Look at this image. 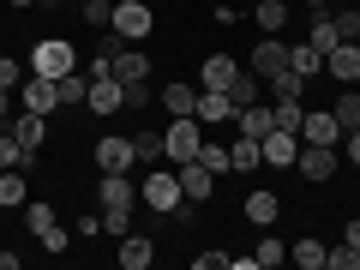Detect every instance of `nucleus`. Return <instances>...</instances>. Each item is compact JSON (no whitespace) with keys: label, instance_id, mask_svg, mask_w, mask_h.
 Returning <instances> with one entry per match:
<instances>
[{"label":"nucleus","instance_id":"nucleus-1","mask_svg":"<svg viewBox=\"0 0 360 270\" xmlns=\"http://www.w3.org/2000/svg\"><path fill=\"white\" fill-rule=\"evenodd\" d=\"M198 144H205V127H198V115H174V120L162 127V156H168L174 168H180V162H193Z\"/></svg>","mask_w":360,"mask_h":270},{"label":"nucleus","instance_id":"nucleus-2","mask_svg":"<svg viewBox=\"0 0 360 270\" xmlns=\"http://www.w3.org/2000/svg\"><path fill=\"white\" fill-rule=\"evenodd\" d=\"M139 198L150 210H162V217H174L180 205H186V193H180V174L174 168H150V174H144V186H139Z\"/></svg>","mask_w":360,"mask_h":270},{"label":"nucleus","instance_id":"nucleus-3","mask_svg":"<svg viewBox=\"0 0 360 270\" xmlns=\"http://www.w3.org/2000/svg\"><path fill=\"white\" fill-rule=\"evenodd\" d=\"M30 72H37V78H66V72H78L72 42H60V37L37 42V49H30Z\"/></svg>","mask_w":360,"mask_h":270},{"label":"nucleus","instance_id":"nucleus-4","mask_svg":"<svg viewBox=\"0 0 360 270\" xmlns=\"http://www.w3.org/2000/svg\"><path fill=\"white\" fill-rule=\"evenodd\" d=\"M108 30H120L127 42H144L156 30V13L144 6V0H115V18H108Z\"/></svg>","mask_w":360,"mask_h":270},{"label":"nucleus","instance_id":"nucleus-5","mask_svg":"<svg viewBox=\"0 0 360 270\" xmlns=\"http://www.w3.org/2000/svg\"><path fill=\"white\" fill-rule=\"evenodd\" d=\"M96 168H103V174H132V162H139V150H132V139H115V132H108V139H96Z\"/></svg>","mask_w":360,"mask_h":270},{"label":"nucleus","instance_id":"nucleus-6","mask_svg":"<svg viewBox=\"0 0 360 270\" xmlns=\"http://www.w3.org/2000/svg\"><path fill=\"white\" fill-rule=\"evenodd\" d=\"M258 156H264L270 168H295V156H300V132H283V127H270L264 139H258Z\"/></svg>","mask_w":360,"mask_h":270},{"label":"nucleus","instance_id":"nucleus-7","mask_svg":"<svg viewBox=\"0 0 360 270\" xmlns=\"http://www.w3.org/2000/svg\"><path fill=\"white\" fill-rule=\"evenodd\" d=\"M336 162H342V156H336L330 144H300V156H295V168L312 180V186H324V180L336 174Z\"/></svg>","mask_w":360,"mask_h":270},{"label":"nucleus","instance_id":"nucleus-8","mask_svg":"<svg viewBox=\"0 0 360 270\" xmlns=\"http://www.w3.org/2000/svg\"><path fill=\"white\" fill-rule=\"evenodd\" d=\"M300 144H342V127H336V115L330 108H307V115H300Z\"/></svg>","mask_w":360,"mask_h":270},{"label":"nucleus","instance_id":"nucleus-9","mask_svg":"<svg viewBox=\"0 0 360 270\" xmlns=\"http://www.w3.org/2000/svg\"><path fill=\"white\" fill-rule=\"evenodd\" d=\"M84 108L90 115H120V108H127V84H120V78H90Z\"/></svg>","mask_w":360,"mask_h":270},{"label":"nucleus","instance_id":"nucleus-10","mask_svg":"<svg viewBox=\"0 0 360 270\" xmlns=\"http://www.w3.org/2000/svg\"><path fill=\"white\" fill-rule=\"evenodd\" d=\"M174 174H180V193H186V205H205V198L217 193V174H210L198 156H193V162H180Z\"/></svg>","mask_w":360,"mask_h":270},{"label":"nucleus","instance_id":"nucleus-11","mask_svg":"<svg viewBox=\"0 0 360 270\" xmlns=\"http://www.w3.org/2000/svg\"><path fill=\"white\" fill-rule=\"evenodd\" d=\"M18 108H30V115H49V108H60V90H54V78H37V72H30L25 84H18Z\"/></svg>","mask_w":360,"mask_h":270},{"label":"nucleus","instance_id":"nucleus-12","mask_svg":"<svg viewBox=\"0 0 360 270\" xmlns=\"http://www.w3.org/2000/svg\"><path fill=\"white\" fill-rule=\"evenodd\" d=\"M246 60H252V72H258V78H276V72L288 66V42H283V37H264L252 54H246Z\"/></svg>","mask_w":360,"mask_h":270},{"label":"nucleus","instance_id":"nucleus-13","mask_svg":"<svg viewBox=\"0 0 360 270\" xmlns=\"http://www.w3.org/2000/svg\"><path fill=\"white\" fill-rule=\"evenodd\" d=\"M324 72H330L336 84H354L360 78V42H336V49L324 54Z\"/></svg>","mask_w":360,"mask_h":270},{"label":"nucleus","instance_id":"nucleus-14","mask_svg":"<svg viewBox=\"0 0 360 270\" xmlns=\"http://www.w3.org/2000/svg\"><path fill=\"white\" fill-rule=\"evenodd\" d=\"M234 72H240V60H229V54H205V60H198V90H229Z\"/></svg>","mask_w":360,"mask_h":270},{"label":"nucleus","instance_id":"nucleus-15","mask_svg":"<svg viewBox=\"0 0 360 270\" xmlns=\"http://www.w3.org/2000/svg\"><path fill=\"white\" fill-rule=\"evenodd\" d=\"M193 115H198V127H222V120H234L240 108L229 103V90H198V108H193Z\"/></svg>","mask_w":360,"mask_h":270},{"label":"nucleus","instance_id":"nucleus-16","mask_svg":"<svg viewBox=\"0 0 360 270\" xmlns=\"http://www.w3.org/2000/svg\"><path fill=\"white\" fill-rule=\"evenodd\" d=\"M115 78L120 84H144V78H150V54H144L139 42H127V49L115 54Z\"/></svg>","mask_w":360,"mask_h":270},{"label":"nucleus","instance_id":"nucleus-17","mask_svg":"<svg viewBox=\"0 0 360 270\" xmlns=\"http://www.w3.org/2000/svg\"><path fill=\"white\" fill-rule=\"evenodd\" d=\"M156 103H162L168 115H193V108H198V84H186V78H168V84L156 90Z\"/></svg>","mask_w":360,"mask_h":270},{"label":"nucleus","instance_id":"nucleus-18","mask_svg":"<svg viewBox=\"0 0 360 270\" xmlns=\"http://www.w3.org/2000/svg\"><path fill=\"white\" fill-rule=\"evenodd\" d=\"M13 139H18V144H25V150H30V156H37V150H42V144H49V115H30V108H25V115H18V120H13Z\"/></svg>","mask_w":360,"mask_h":270},{"label":"nucleus","instance_id":"nucleus-19","mask_svg":"<svg viewBox=\"0 0 360 270\" xmlns=\"http://www.w3.org/2000/svg\"><path fill=\"white\" fill-rule=\"evenodd\" d=\"M96 205H103V210H132V180H127V174H103Z\"/></svg>","mask_w":360,"mask_h":270},{"label":"nucleus","instance_id":"nucleus-20","mask_svg":"<svg viewBox=\"0 0 360 270\" xmlns=\"http://www.w3.org/2000/svg\"><path fill=\"white\" fill-rule=\"evenodd\" d=\"M120 270H144V264H150V258H156V246L150 240H144V234H120Z\"/></svg>","mask_w":360,"mask_h":270},{"label":"nucleus","instance_id":"nucleus-21","mask_svg":"<svg viewBox=\"0 0 360 270\" xmlns=\"http://www.w3.org/2000/svg\"><path fill=\"white\" fill-rule=\"evenodd\" d=\"M288 66H295V72H300V78L312 84V78L324 72V54L312 49V42H288Z\"/></svg>","mask_w":360,"mask_h":270},{"label":"nucleus","instance_id":"nucleus-22","mask_svg":"<svg viewBox=\"0 0 360 270\" xmlns=\"http://www.w3.org/2000/svg\"><path fill=\"white\" fill-rule=\"evenodd\" d=\"M229 162H234V174H252V168H264V156H258V139H246V132H240V139L229 144Z\"/></svg>","mask_w":360,"mask_h":270},{"label":"nucleus","instance_id":"nucleus-23","mask_svg":"<svg viewBox=\"0 0 360 270\" xmlns=\"http://www.w3.org/2000/svg\"><path fill=\"white\" fill-rule=\"evenodd\" d=\"M330 115H336V127H342V132H360V90H354V84L330 103Z\"/></svg>","mask_w":360,"mask_h":270},{"label":"nucleus","instance_id":"nucleus-24","mask_svg":"<svg viewBox=\"0 0 360 270\" xmlns=\"http://www.w3.org/2000/svg\"><path fill=\"white\" fill-rule=\"evenodd\" d=\"M252 18H258V30H264V37H283L288 6H283V0H258V6H252Z\"/></svg>","mask_w":360,"mask_h":270},{"label":"nucleus","instance_id":"nucleus-25","mask_svg":"<svg viewBox=\"0 0 360 270\" xmlns=\"http://www.w3.org/2000/svg\"><path fill=\"white\" fill-rule=\"evenodd\" d=\"M258 84H264V78H258L252 66H240V72H234V84H229V103H234V108L258 103Z\"/></svg>","mask_w":360,"mask_h":270},{"label":"nucleus","instance_id":"nucleus-26","mask_svg":"<svg viewBox=\"0 0 360 270\" xmlns=\"http://www.w3.org/2000/svg\"><path fill=\"white\" fill-rule=\"evenodd\" d=\"M276 210H283V198H276V193H252V198H246V222H258V229H270Z\"/></svg>","mask_w":360,"mask_h":270},{"label":"nucleus","instance_id":"nucleus-27","mask_svg":"<svg viewBox=\"0 0 360 270\" xmlns=\"http://www.w3.org/2000/svg\"><path fill=\"white\" fill-rule=\"evenodd\" d=\"M234 127H240V132H246V139H264V132H270V127H276V120H270V108H258V103H246V108H240V115H234Z\"/></svg>","mask_w":360,"mask_h":270},{"label":"nucleus","instance_id":"nucleus-28","mask_svg":"<svg viewBox=\"0 0 360 270\" xmlns=\"http://www.w3.org/2000/svg\"><path fill=\"white\" fill-rule=\"evenodd\" d=\"M54 90H60V108H78L90 96V72H66V78H54Z\"/></svg>","mask_w":360,"mask_h":270},{"label":"nucleus","instance_id":"nucleus-29","mask_svg":"<svg viewBox=\"0 0 360 270\" xmlns=\"http://www.w3.org/2000/svg\"><path fill=\"white\" fill-rule=\"evenodd\" d=\"M30 186H25V168H0V205H25Z\"/></svg>","mask_w":360,"mask_h":270},{"label":"nucleus","instance_id":"nucleus-30","mask_svg":"<svg viewBox=\"0 0 360 270\" xmlns=\"http://www.w3.org/2000/svg\"><path fill=\"white\" fill-rule=\"evenodd\" d=\"M288 258H295L300 270H324V240H312V234H307V240L288 246Z\"/></svg>","mask_w":360,"mask_h":270},{"label":"nucleus","instance_id":"nucleus-31","mask_svg":"<svg viewBox=\"0 0 360 270\" xmlns=\"http://www.w3.org/2000/svg\"><path fill=\"white\" fill-rule=\"evenodd\" d=\"M264 84L276 90V96H288V103H300V96H307V78H300L295 66H283V72H276V78H264Z\"/></svg>","mask_w":360,"mask_h":270},{"label":"nucleus","instance_id":"nucleus-32","mask_svg":"<svg viewBox=\"0 0 360 270\" xmlns=\"http://www.w3.org/2000/svg\"><path fill=\"white\" fill-rule=\"evenodd\" d=\"M307 42H312V49H319V54H330L336 49V42H342V37H336V18H312V30H307Z\"/></svg>","mask_w":360,"mask_h":270},{"label":"nucleus","instance_id":"nucleus-33","mask_svg":"<svg viewBox=\"0 0 360 270\" xmlns=\"http://www.w3.org/2000/svg\"><path fill=\"white\" fill-rule=\"evenodd\" d=\"M198 162H205L210 174H234V162H229V144H210V139H205V144H198Z\"/></svg>","mask_w":360,"mask_h":270},{"label":"nucleus","instance_id":"nucleus-34","mask_svg":"<svg viewBox=\"0 0 360 270\" xmlns=\"http://www.w3.org/2000/svg\"><path fill=\"white\" fill-rule=\"evenodd\" d=\"M252 258H258V270H276V264H283V258H288V246L276 240V234H264V240L252 246Z\"/></svg>","mask_w":360,"mask_h":270},{"label":"nucleus","instance_id":"nucleus-35","mask_svg":"<svg viewBox=\"0 0 360 270\" xmlns=\"http://www.w3.org/2000/svg\"><path fill=\"white\" fill-rule=\"evenodd\" d=\"M25 162H37V156H30L13 132H0V168H25Z\"/></svg>","mask_w":360,"mask_h":270},{"label":"nucleus","instance_id":"nucleus-36","mask_svg":"<svg viewBox=\"0 0 360 270\" xmlns=\"http://www.w3.org/2000/svg\"><path fill=\"white\" fill-rule=\"evenodd\" d=\"M300 115H307V108H300V103H288V96H276V108H270V120H276L283 132H300Z\"/></svg>","mask_w":360,"mask_h":270},{"label":"nucleus","instance_id":"nucleus-37","mask_svg":"<svg viewBox=\"0 0 360 270\" xmlns=\"http://www.w3.org/2000/svg\"><path fill=\"white\" fill-rule=\"evenodd\" d=\"M37 240H42V252H66V246H72V229H66V222H54V229H42Z\"/></svg>","mask_w":360,"mask_h":270},{"label":"nucleus","instance_id":"nucleus-38","mask_svg":"<svg viewBox=\"0 0 360 270\" xmlns=\"http://www.w3.org/2000/svg\"><path fill=\"white\" fill-rule=\"evenodd\" d=\"M25 222H30V234H42V229H54V205H25Z\"/></svg>","mask_w":360,"mask_h":270},{"label":"nucleus","instance_id":"nucleus-39","mask_svg":"<svg viewBox=\"0 0 360 270\" xmlns=\"http://www.w3.org/2000/svg\"><path fill=\"white\" fill-rule=\"evenodd\" d=\"M108 18H115V0H84V25L108 30Z\"/></svg>","mask_w":360,"mask_h":270},{"label":"nucleus","instance_id":"nucleus-40","mask_svg":"<svg viewBox=\"0 0 360 270\" xmlns=\"http://www.w3.org/2000/svg\"><path fill=\"white\" fill-rule=\"evenodd\" d=\"M103 234H132V210H103Z\"/></svg>","mask_w":360,"mask_h":270},{"label":"nucleus","instance_id":"nucleus-41","mask_svg":"<svg viewBox=\"0 0 360 270\" xmlns=\"http://www.w3.org/2000/svg\"><path fill=\"white\" fill-rule=\"evenodd\" d=\"M132 150H139V162H150V156H162V132H139V139H132Z\"/></svg>","mask_w":360,"mask_h":270},{"label":"nucleus","instance_id":"nucleus-42","mask_svg":"<svg viewBox=\"0 0 360 270\" xmlns=\"http://www.w3.org/2000/svg\"><path fill=\"white\" fill-rule=\"evenodd\" d=\"M18 84H25V66L0 54V90H18Z\"/></svg>","mask_w":360,"mask_h":270},{"label":"nucleus","instance_id":"nucleus-43","mask_svg":"<svg viewBox=\"0 0 360 270\" xmlns=\"http://www.w3.org/2000/svg\"><path fill=\"white\" fill-rule=\"evenodd\" d=\"M336 37H342V42H360V13H336Z\"/></svg>","mask_w":360,"mask_h":270},{"label":"nucleus","instance_id":"nucleus-44","mask_svg":"<svg viewBox=\"0 0 360 270\" xmlns=\"http://www.w3.org/2000/svg\"><path fill=\"white\" fill-rule=\"evenodd\" d=\"M150 96H156V90H150V78H144V84H127V108H144Z\"/></svg>","mask_w":360,"mask_h":270},{"label":"nucleus","instance_id":"nucleus-45","mask_svg":"<svg viewBox=\"0 0 360 270\" xmlns=\"http://www.w3.org/2000/svg\"><path fill=\"white\" fill-rule=\"evenodd\" d=\"M72 234H78V240H90V234H103V210H96V217H78V229H72Z\"/></svg>","mask_w":360,"mask_h":270},{"label":"nucleus","instance_id":"nucleus-46","mask_svg":"<svg viewBox=\"0 0 360 270\" xmlns=\"http://www.w3.org/2000/svg\"><path fill=\"white\" fill-rule=\"evenodd\" d=\"M193 264H198V270H222V264H229V252H198Z\"/></svg>","mask_w":360,"mask_h":270},{"label":"nucleus","instance_id":"nucleus-47","mask_svg":"<svg viewBox=\"0 0 360 270\" xmlns=\"http://www.w3.org/2000/svg\"><path fill=\"white\" fill-rule=\"evenodd\" d=\"M342 144H348V162L360 168V132H342Z\"/></svg>","mask_w":360,"mask_h":270},{"label":"nucleus","instance_id":"nucleus-48","mask_svg":"<svg viewBox=\"0 0 360 270\" xmlns=\"http://www.w3.org/2000/svg\"><path fill=\"white\" fill-rule=\"evenodd\" d=\"M342 240H348V246H354V252H360V217H354V222H348V229H342Z\"/></svg>","mask_w":360,"mask_h":270},{"label":"nucleus","instance_id":"nucleus-49","mask_svg":"<svg viewBox=\"0 0 360 270\" xmlns=\"http://www.w3.org/2000/svg\"><path fill=\"white\" fill-rule=\"evenodd\" d=\"M6 6H42V0H6Z\"/></svg>","mask_w":360,"mask_h":270},{"label":"nucleus","instance_id":"nucleus-50","mask_svg":"<svg viewBox=\"0 0 360 270\" xmlns=\"http://www.w3.org/2000/svg\"><path fill=\"white\" fill-rule=\"evenodd\" d=\"M300 6H324V0H300Z\"/></svg>","mask_w":360,"mask_h":270},{"label":"nucleus","instance_id":"nucleus-51","mask_svg":"<svg viewBox=\"0 0 360 270\" xmlns=\"http://www.w3.org/2000/svg\"><path fill=\"white\" fill-rule=\"evenodd\" d=\"M354 90H360V78H354Z\"/></svg>","mask_w":360,"mask_h":270}]
</instances>
